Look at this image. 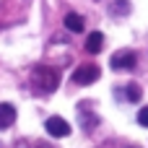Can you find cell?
<instances>
[{
  "instance_id": "obj_3",
  "label": "cell",
  "mask_w": 148,
  "mask_h": 148,
  "mask_svg": "<svg viewBox=\"0 0 148 148\" xmlns=\"http://www.w3.org/2000/svg\"><path fill=\"white\" fill-rule=\"evenodd\" d=\"M99 75H101V73H99V68H96V65H81V68H75L73 81H75L78 86H91Z\"/></svg>"
},
{
  "instance_id": "obj_5",
  "label": "cell",
  "mask_w": 148,
  "mask_h": 148,
  "mask_svg": "<svg viewBox=\"0 0 148 148\" xmlns=\"http://www.w3.org/2000/svg\"><path fill=\"white\" fill-rule=\"evenodd\" d=\"M101 47H104V34L101 31H91L86 36V49L91 55H96V52H101Z\"/></svg>"
},
{
  "instance_id": "obj_1",
  "label": "cell",
  "mask_w": 148,
  "mask_h": 148,
  "mask_svg": "<svg viewBox=\"0 0 148 148\" xmlns=\"http://www.w3.org/2000/svg\"><path fill=\"white\" fill-rule=\"evenodd\" d=\"M31 78H34V86L42 88V91H55L57 88V73L52 68H36Z\"/></svg>"
},
{
  "instance_id": "obj_10",
  "label": "cell",
  "mask_w": 148,
  "mask_h": 148,
  "mask_svg": "<svg viewBox=\"0 0 148 148\" xmlns=\"http://www.w3.org/2000/svg\"><path fill=\"white\" fill-rule=\"evenodd\" d=\"M138 122H140L143 127H148V107H143V109L138 112Z\"/></svg>"
},
{
  "instance_id": "obj_7",
  "label": "cell",
  "mask_w": 148,
  "mask_h": 148,
  "mask_svg": "<svg viewBox=\"0 0 148 148\" xmlns=\"http://www.w3.org/2000/svg\"><path fill=\"white\" fill-rule=\"evenodd\" d=\"M83 26H86V23H83V16H78V13H68V16H65V29H70L73 34H81Z\"/></svg>"
},
{
  "instance_id": "obj_8",
  "label": "cell",
  "mask_w": 148,
  "mask_h": 148,
  "mask_svg": "<svg viewBox=\"0 0 148 148\" xmlns=\"http://www.w3.org/2000/svg\"><path fill=\"white\" fill-rule=\"evenodd\" d=\"M127 99H130V101H140V88H138V83H130V86H127Z\"/></svg>"
},
{
  "instance_id": "obj_4",
  "label": "cell",
  "mask_w": 148,
  "mask_h": 148,
  "mask_svg": "<svg viewBox=\"0 0 148 148\" xmlns=\"http://www.w3.org/2000/svg\"><path fill=\"white\" fill-rule=\"evenodd\" d=\"M44 127H47V133H49L52 138H68V135H70V125H68L62 117H49V120L44 122Z\"/></svg>"
},
{
  "instance_id": "obj_9",
  "label": "cell",
  "mask_w": 148,
  "mask_h": 148,
  "mask_svg": "<svg viewBox=\"0 0 148 148\" xmlns=\"http://www.w3.org/2000/svg\"><path fill=\"white\" fill-rule=\"evenodd\" d=\"M127 10H130V3H125V0H117L112 8V13H127Z\"/></svg>"
},
{
  "instance_id": "obj_2",
  "label": "cell",
  "mask_w": 148,
  "mask_h": 148,
  "mask_svg": "<svg viewBox=\"0 0 148 148\" xmlns=\"http://www.w3.org/2000/svg\"><path fill=\"white\" fill-rule=\"evenodd\" d=\"M109 65H112V70H133L135 68V52L133 49H120V52L112 55Z\"/></svg>"
},
{
  "instance_id": "obj_6",
  "label": "cell",
  "mask_w": 148,
  "mask_h": 148,
  "mask_svg": "<svg viewBox=\"0 0 148 148\" xmlns=\"http://www.w3.org/2000/svg\"><path fill=\"white\" fill-rule=\"evenodd\" d=\"M13 122H16V109H13V104H0V130L10 127Z\"/></svg>"
}]
</instances>
